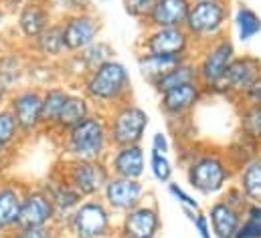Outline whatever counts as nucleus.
Listing matches in <instances>:
<instances>
[{"label": "nucleus", "instance_id": "1", "mask_svg": "<svg viewBox=\"0 0 261 238\" xmlns=\"http://www.w3.org/2000/svg\"><path fill=\"white\" fill-rule=\"evenodd\" d=\"M77 85L79 91L89 99V103L103 113L132 99L130 71L118 59L108 61L97 69L89 71L77 81Z\"/></svg>", "mask_w": 261, "mask_h": 238}, {"label": "nucleus", "instance_id": "2", "mask_svg": "<svg viewBox=\"0 0 261 238\" xmlns=\"http://www.w3.org/2000/svg\"><path fill=\"white\" fill-rule=\"evenodd\" d=\"M189 186L200 196H221L235 178V168L219 150H195L182 160Z\"/></svg>", "mask_w": 261, "mask_h": 238}, {"label": "nucleus", "instance_id": "3", "mask_svg": "<svg viewBox=\"0 0 261 238\" xmlns=\"http://www.w3.org/2000/svg\"><path fill=\"white\" fill-rule=\"evenodd\" d=\"M57 143L61 156L67 160H106L112 150L106 113L95 109L81 123L57 137Z\"/></svg>", "mask_w": 261, "mask_h": 238}, {"label": "nucleus", "instance_id": "4", "mask_svg": "<svg viewBox=\"0 0 261 238\" xmlns=\"http://www.w3.org/2000/svg\"><path fill=\"white\" fill-rule=\"evenodd\" d=\"M118 218L101 198H87L61 224V236L71 238H116Z\"/></svg>", "mask_w": 261, "mask_h": 238}, {"label": "nucleus", "instance_id": "5", "mask_svg": "<svg viewBox=\"0 0 261 238\" xmlns=\"http://www.w3.org/2000/svg\"><path fill=\"white\" fill-rule=\"evenodd\" d=\"M231 22L229 0H195L185 22V31L191 35L196 47H202L215 39L227 35Z\"/></svg>", "mask_w": 261, "mask_h": 238}, {"label": "nucleus", "instance_id": "6", "mask_svg": "<svg viewBox=\"0 0 261 238\" xmlns=\"http://www.w3.org/2000/svg\"><path fill=\"white\" fill-rule=\"evenodd\" d=\"M108 133L112 147L118 145H140L146 137V129L150 127V115L144 107L134 101L116 105L106 113Z\"/></svg>", "mask_w": 261, "mask_h": 238}, {"label": "nucleus", "instance_id": "7", "mask_svg": "<svg viewBox=\"0 0 261 238\" xmlns=\"http://www.w3.org/2000/svg\"><path fill=\"white\" fill-rule=\"evenodd\" d=\"M55 170L67 184H71L77 190V194L83 200L99 198L112 176L106 160H67L63 158L55 166Z\"/></svg>", "mask_w": 261, "mask_h": 238}, {"label": "nucleus", "instance_id": "8", "mask_svg": "<svg viewBox=\"0 0 261 238\" xmlns=\"http://www.w3.org/2000/svg\"><path fill=\"white\" fill-rule=\"evenodd\" d=\"M195 53L196 55L193 59L196 65L198 83L202 85V89H211L223 79L231 61L237 57V47H235L233 39L229 35H225V37L215 39L202 47H196Z\"/></svg>", "mask_w": 261, "mask_h": 238}, {"label": "nucleus", "instance_id": "9", "mask_svg": "<svg viewBox=\"0 0 261 238\" xmlns=\"http://www.w3.org/2000/svg\"><path fill=\"white\" fill-rule=\"evenodd\" d=\"M261 75V59L255 55H237L231 61L229 69L225 71L223 79L211 87L204 89V95L213 97H229L233 101H239L241 95L253 85V81Z\"/></svg>", "mask_w": 261, "mask_h": 238}, {"label": "nucleus", "instance_id": "10", "mask_svg": "<svg viewBox=\"0 0 261 238\" xmlns=\"http://www.w3.org/2000/svg\"><path fill=\"white\" fill-rule=\"evenodd\" d=\"M41 99H43V89L33 87V85H20L10 91L6 99V109L12 113L16 121L22 139H29L43 131L41 125Z\"/></svg>", "mask_w": 261, "mask_h": 238}, {"label": "nucleus", "instance_id": "11", "mask_svg": "<svg viewBox=\"0 0 261 238\" xmlns=\"http://www.w3.org/2000/svg\"><path fill=\"white\" fill-rule=\"evenodd\" d=\"M140 53H158L172 55L182 59H193L196 45L185 26H166V28H146V33L138 41Z\"/></svg>", "mask_w": 261, "mask_h": 238}, {"label": "nucleus", "instance_id": "12", "mask_svg": "<svg viewBox=\"0 0 261 238\" xmlns=\"http://www.w3.org/2000/svg\"><path fill=\"white\" fill-rule=\"evenodd\" d=\"M162 232V214L156 202L144 200L118 218L116 238H158Z\"/></svg>", "mask_w": 261, "mask_h": 238}, {"label": "nucleus", "instance_id": "13", "mask_svg": "<svg viewBox=\"0 0 261 238\" xmlns=\"http://www.w3.org/2000/svg\"><path fill=\"white\" fill-rule=\"evenodd\" d=\"M63 26V39H65L67 53H79L91 43H95L101 35V18L95 14V10H83V12H73L59 18Z\"/></svg>", "mask_w": 261, "mask_h": 238}, {"label": "nucleus", "instance_id": "14", "mask_svg": "<svg viewBox=\"0 0 261 238\" xmlns=\"http://www.w3.org/2000/svg\"><path fill=\"white\" fill-rule=\"evenodd\" d=\"M146 196H148V190L142 180L110 176L99 198L116 216H122L128 210L136 208L138 204H142L146 200Z\"/></svg>", "mask_w": 261, "mask_h": 238}, {"label": "nucleus", "instance_id": "15", "mask_svg": "<svg viewBox=\"0 0 261 238\" xmlns=\"http://www.w3.org/2000/svg\"><path fill=\"white\" fill-rule=\"evenodd\" d=\"M53 20H57L49 0H27L14 12V31L22 45L37 39Z\"/></svg>", "mask_w": 261, "mask_h": 238}, {"label": "nucleus", "instance_id": "16", "mask_svg": "<svg viewBox=\"0 0 261 238\" xmlns=\"http://www.w3.org/2000/svg\"><path fill=\"white\" fill-rule=\"evenodd\" d=\"M55 224H57V212L47 192L41 186H24L18 226L43 228V226H55Z\"/></svg>", "mask_w": 261, "mask_h": 238}, {"label": "nucleus", "instance_id": "17", "mask_svg": "<svg viewBox=\"0 0 261 238\" xmlns=\"http://www.w3.org/2000/svg\"><path fill=\"white\" fill-rule=\"evenodd\" d=\"M158 97H160L158 107H160L162 115L168 121H178L195 111L196 105L204 99V89L198 81H195V83H187L176 89H170Z\"/></svg>", "mask_w": 261, "mask_h": 238}, {"label": "nucleus", "instance_id": "18", "mask_svg": "<svg viewBox=\"0 0 261 238\" xmlns=\"http://www.w3.org/2000/svg\"><path fill=\"white\" fill-rule=\"evenodd\" d=\"M112 59H116V49H114L108 41L97 39L95 43H91V45L85 47L83 51L69 55V57L61 61L59 65L65 69L67 73H71L73 81H79L83 75H87L89 71L97 69L99 65H103V63H108V61H112Z\"/></svg>", "mask_w": 261, "mask_h": 238}, {"label": "nucleus", "instance_id": "19", "mask_svg": "<svg viewBox=\"0 0 261 238\" xmlns=\"http://www.w3.org/2000/svg\"><path fill=\"white\" fill-rule=\"evenodd\" d=\"M106 164L112 176L142 180L146 174L148 160H146V152L142 143L140 145H118L110 150V154L106 156Z\"/></svg>", "mask_w": 261, "mask_h": 238}, {"label": "nucleus", "instance_id": "20", "mask_svg": "<svg viewBox=\"0 0 261 238\" xmlns=\"http://www.w3.org/2000/svg\"><path fill=\"white\" fill-rule=\"evenodd\" d=\"M27 53L31 55V59L39 61H51V63H61L69 57L65 47V39H63V26L61 20H53L37 39H33L31 43L24 45Z\"/></svg>", "mask_w": 261, "mask_h": 238}, {"label": "nucleus", "instance_id": "21", "mask_svg": "<svg viewBox=\"0 0 261 238\" xmlns=\"http://www.w3.org/2000/svg\"><path fill=\"white\" fill-rule=\"evenodd\" d=\"M41 188L47 192V196L51 198L53 206H55V212H57V228H61V224L67 220V216L81 204V196L77 194V190L67 184L65 180L59 176L57 170H53L49 174V178L41 184Z\"/></svg>", "mask_w": 261, "mask_h": 238}, {"label": "nucleus", "instance_id": "22", "mask_svg": "<svg viewBox=\"0 0 261 238\" xmlns=\"http://www.w3.org/2000/svg\"><path fill=\"white\" fill-rule=\"evenodd\" d=\"M206 216L211 222L213 238H235L243 222V210L231 206L223 198H217L208 204Z\"/></svg>", "mask_w": 261, "mask_h": 238}, {"label": "nucleus", "instance_id": "23", "mask_svg": "<svg viewBox=\"0 0 261 238\" xmlns=\"http://www.w3.org/2000/svg\"><path fill=\"white\" fill-rule=\"evenodd\" d=\"M189 10H191V0H158L142 24L146 28L185 26Z\"/></svg>", "mask_w": 261, "mask_h": 238}, {"label": "nucleus", "instance_id": "24", "mask_svg": "<svg viewBox=\"0 0 261 238\" xmlns=\"http://www.w3.org/2000/svg\"><path fill=\"white\" fill-rule=\"evenodd\" d=\"M24 186L16 180H0V228L12 230L20 222Z\"/></svg>", "mask_w": 261, "mask_h": 238}, {"label": "nucleus", "instance_id": "25", "mask_svg": "<svg viewBox=\"0 0 261 238\" xmlns=\"http://www.w3.org/2000/svg\"><path fill=\"white\" fill-rule=\"evenodd\" d=\"M93 111H95V107L89 103V99L79 89L69 91V97H67L65 105H63V109H61V113L57 117L55 129H53L51 135H55V139L61 137L65 131H69L71 127H75L77 123H81L83 119L87 117V115H91Z\"/></svg>", "mask_w": 261, "mask_h": 238}, {"label": "nucleus", "instance_id": "26", "mask_svg": "<svg viewBox=\"0 0 261 238\" xmlns=\"http://www.w3.org/2000/svg\"><path fill=\"white\" fill-rule=\"evenodd\" d=\"M69 87L65 85H51L43 89V99H41V125L43 131L53 133L57 117L65 105L67 97H69Z\"/></svg>", "mask_w": 261, "mask_h": 238}, {"label": "nucleus", "instance_id": "27", "mask_svg": "<svg viewBox=\"0 0 261 238\" xmlns=\"http://www.w3.org/2000/svg\"><path fill=\"white\" fill-rule=\"evenodd\" d=\"M198 81V75H196V65L195 59H185L180 61L178 65H174L172 69H168L164 75H160L156 81L150 83V87L162 95L170 89H176L180 85H187V83H195Z\"/></svg>", "mask_w": 261, "mask_h": 238}, {"label": "nucleus", "instance_id": "28", "mask_svg": "<svg viewBox=\"0 0 261 238\" xmlns=\"http://www.w3.org/2000/svg\"><path fill=\"white\" fill-rule=\"evenodd\" d=\"M233 182L239 186L249 204H261V160L259 156L235 170Z\"/></svg>", "mask_w": 261, "mask_h": 238}, {"label": "nucleus", "instance_id": "29", "mask_svg": "<svg viewBox=\"0 0 261 238\" xmlns=\"http://www.w3.org/2000/svg\"><path fill=\"white\" fill-rule=\"evenodd\" d=\"M180 61H185L182 57H172V55H158V53H140L136 57V65L140 75L152 83L156 81L160 75H164L168 69H172L174 65H178Z\"/></svg>", "mask_w": 261, "mask_h": 238}, {"label": "nucleus", "instance_id": "30", "mask_svg": "<svg viewBox=\"0 0 261 238\" xmlns=\"http://www.w3.org/2000/svg\"><path fill=\"white\" fill-rule=\"evenodd\" d=\"M231 16H233V26L239 43H251L255 37L261 35V16L251 6L239 4Z\"/></svg>", "mask_w": 261, "mask_h": 238}, {"label": "nucleus", "instance_id": "31", "mask_svg": "<svg viewBox=\"0 0 261 238\" xmlns=\"http://www.w3.org/2000/svg\"><path fill=\"white\" fill-rule=\"evenodd\" d=\"M27 67H29V59L20 57V53H16V51L0 55V77L10 89L24 85Z\"/></svg>", "mask_w": 261, "mask_h": 238}, {"label": "nucleus", "instance_id": "32", "mask_svg": "<svg viewBox=\"0 0 261 238\" xmlns=\"http://www.w3.org/2000/svg\"><path fill=\"white\" fill-rule=\"evenodd\" d=\"M22 141V133L12 117V113L4 107H0V160L16 150V145Z\"/></svg>", "mask_w": 261, "mask_h": 238}, {"label": "nucleus", "instance_id": "33", "mask_svg": "<svg viewBox=\"0 0 261 238\" xmlns=\"http://www.w3.org/2000/svg\"><path fill=\"white\" fill-rule=\"evenodd\" d=\"M239 133L261 145V105H241Z\"/></svg>", "mask_w": 261, "mask_h": 238}, {"label": "nucleus", "instance_id": "34", "mask_svg": "<svg viewBox=\"0 0 261 238\" xmlns=\"http://www.w3.org/2000/svg\"><path fill=\"white\" fill-rule=\"evenodd\" d=\"M259 147H261L259 143H255V141L247 139L245 135L237 133V137L229 143V147H227L225 156H227V160H233L237 154H241V158H239V168H241L243 164H247V162H251L253 158H257V156H259Z\"/></svg>", "mask_w": 261, "mask_h": 238}, {"label": "nucleus", "instance_id": "35", "mask_svg": "<svg viewBox=\"0 0 261 238\" xmlns=\"http://www.w3.org/2000/svg\"><path fill=\"white\" fill-rule=\"evenodd\" d=\"M148 170L152 174V178L158 184H168L174 178V164L166 154H156L150 152L148 156Z\"/></svg>", "mask_w": 261, "mask_h": 238}, {"label": "nucleus", "instance_id": "36", "mask_svg": "<svg viewBox=\"0 0 261 238\" xmlns=\"http://www.w3.org/2000/svg\"><path fill=\"white\" fill-rule=\"evenodd\" d=\"M235 238H261V204H247Z\"/></svg>", "mask_w": 261, "mask_h": 238}, {"label": "nucleus", "instance_id": "37", "mask_svg": "<svg viewBox=\"0 0 261 238\" xmlns=\"http://www.w3.org/2000/svg\"><path fill=\"white\" fill-rule=\"evenodd\" d=\"M4 238H63L61 230L57 226H43V228H35V226H16L8 232L2 234Z\"/></svg>", "mask_w": 261, "mask_h": 238}, {"label": "nucleus", "instance_id": "38", "mask_svg": "<svg viewBox=\"0 0 261 238\" xmlns=\"http://www.w3.org/2000/svg\"><path fill=\"white\" fill-rule=\"evenodd\" d=\"M166 190H168L170 198L176 200V202L182 206V210H193V212H198V210H200L198 200H196L195 196H193L185 186H180L178 182H168V184H166Z\"/></svg>", "mask_w": 261, "mask_h": 238}, {"label": "nucleus", "instance_id": "39", "mask_svg": "<svg viewBox=\"0 0 261 238\" xmlns=\"http://www.w3.org/2000/svg\"><path fill=\"white\" fill-rule=\"evenodd\" d=\"M53 6V12L57 18L73 14V12H83V10H93V0H49Z\"/></svg>", "mask_w": 261, "mask_h": 238}, {"label": "nucleus", "instance_id": "40", "mask_svg": "<svg viewBox=\"0 0 261 238\" xmlns=\"http://www.w3.org/2000/svg\"><path fill=\"white\" fill-rule=\"evenodd\" d=\"M158 0H122L126 14L132 16L134 20H140V22H144V18L148 16V12L152 10V6Z\"/></svg>", "mask_w": 261, "mask_h": 238}, {"label": "nucleus", "instance_id": "41", "mask_svg": "<svg viewBox=\"0 0 261 238\" xmlns=\"http://www.w3.org/2000/svg\"><path fill=\"white\" fill-rule=\"evenodd\" d=\"M219 198H223L225 202H229L231 206L241 208V210H245V206L249 204V202H247V198L243 196V192L239 190V186H237L235 182H231V184H229V186L223 190V194H221Z\"/></svg>", "mask_w": 261, "mask_h": 238}, {"label": "nucleus", "instance_id": "42", "mask_svg": "<svg viewBox=\"0 0 261 238\" xmlns=\"http://www.w3.org/2000/svg\"><path fill=\"white\" fill-rule=\"evenodd\" d=\"M239 105H261V75L253 81V85L241 95Z\"/></svg>", "mask_w": 261, "mask_h": 238}, {"label": "nucleus", "instance_id": "43", "mask_svg": "<svg viewBox=\"0 0 261 238\" xmlns=\"http://www.w3.org/2000/svg\"><path fill=\"white\" fill-rule=\"evenodd\" d=\"M170 150H172V143H170L168 135H166L164 131H156V133L152 135V139H150V152L166 154V156H168Z\"/></svg>", "mask_w": 261, "mask_h": 238}, {"label": "nucleus", "instance_id": "44", "mask_svg": "<svg viewBox=\"0 0 261 238\" xmlns=\"http://www.w3.org/2000/svg\"><path fill=\"white\" fill-rule=\"evenodd\" d=\"M193 226H195V232L198 238H213V230H211V222H208V216L206 212H196L195 218H193Z\"/></svg>", "mask_w": 261, "mask_h": 238}, {"label": "nucleus", "instance_id": "45", "mask_svg": "<svg viewBox=\"0 0 261 238\" xmlns=\"http://www.w3.org/2000/svg\"><path fill=\"white\" fill-rule=\"evenodd\" d=\"M27 0H0V8L4 12H16Z\"/></svg>", "mask_w": 261, "mask_h": 238}, {"label": "nucleus", "instance_id": "46", "mask_svg": "<svg viewBox=\"0 0 261 238\" xmlns=\"http://www.w3.org/2000/svg\"><path fill=\"white\" fill-rule=\"evenodd\" d=\"M10 91H12V89H10V87L2 81V77H0V107H4V105H6V99H8Z\"/></svg>", "mask_w": 261, "mask_h": 238}, {"label": "nucleus", "instance_id": "47", "mask_svg": "<svg viewBox=\"0 0 261 238\" xmlns=\"http://www.w3.org/2000/svg\"><path fill=\"white\" fill-rule=\"evenodd\" d=\"M2 20H4V10L0 8V28H2Z\"/></svg>", "mask_w": 261, "mask_h": 238}, {"label": "nucleus", "instance_id": "48", "mask_svg": "<svg viewBox=\"0 0 261 238\" xmlns=\"http://www.w3.org/2000/svg\"><path fill=\"white\" fill-rule=\"evenodd\" d=\"M2 234H4V230H2V228H0V236H2Z\"/></svg>", "mask_w": 261, "mask_h": 238}, {"label": "nucleus", "instance_id": "49", "mask_svg": "<svg viewBox=\"0 0 261 238\" xmlns=\"http://www.w3.org/2000/svg\"><path fill=\"white\" fill-rule=\"evenodd\" d=\"M259 160H261V147H259Z\"/></svg>", "mask_w": 261, "mask_h": 238}, {"label": "nucleus", "instance_id": "50", "mask_svg": "<svg viewBox=\"0 0 261 238\" xmlns=\"http://www.w3.org/2000/svg\"><path fill=\"white\" fill-rule=\"evenodd\" d=\"M65 238H71V236H65Z\"/></svg>", "mask_w": 261, "mask_h": 238}, {"label": "nucleus", "instance_id": "51", "mask_svg": "<svg viewBox=\"0 0 261 238\" xmlns=\"http://www.w3.org/2000/svg\"><path fill=\"white\" fill-rule=\"evenodd\" d=\"M191 2H195V0H191Z\"/></svg>", "mask_w": 261, "mask_h": 238}, {"label": "nucleus", "instance_id": "52", "mask_svg": "<svg viewBox=\"0 0 261 238\" xmlns=\"http://www.w3.org/2000/svg\"><path fill=\"white\" fill-rule=\"evenodd\" d=\"M0 164H2V160H0Z\"/></svg>", "mask_w": 261, "mask_h": 238}]
</instances>
